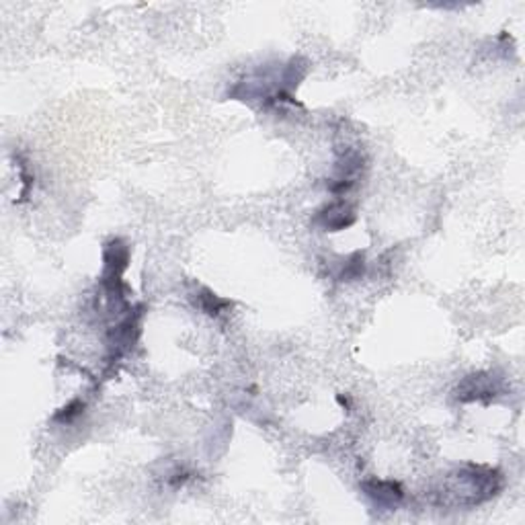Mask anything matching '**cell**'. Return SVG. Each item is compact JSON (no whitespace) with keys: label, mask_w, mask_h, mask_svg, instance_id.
<instances>
[{"label":"cell","mask_w":525,"mask_h":525,"mask_svg":"<svg viewBox=\"0 0 525 525\" xmlns=\"http://www.w3.org/2000/svg\"><path fill=\"white\" fill-rule=\"evenodd\" d=\"M130 265V246L122 238H111L103 244V273H101V290L111 309L122 312L130 310L127 302V291L124 273Z\"/></svg>","instance_id":"obj_1"},{"label":"cell","mask_w":525,"mask_h":525,"mask_svg":"<svg viewBox=\"0 0 525 525\" xmlns=\"http://www.w3.org/2000/svg\"><path fill=\"white\" fill-rule=\"evenodd\" d=\"M456 480L462 486V493L457 494V502L466 507L483 505V502L497 497L502 489V474L497 468L491 466H476L468 464L456 474Z\"/></svg>","instance_id":"obj_2"},{"label":"cell","mask_w":525,"mask_h":525,"mask_svg":"<svg viewBox=\"0 0 525 525\" xmlns=\"http://www.w3.org/2000/svg\"><path fill=\"white\" fill-rule=\"evenodd\" d=\"M142 317H144V306H136L125 317L117 322V325L109 331V351H111V364H115L124 355L130 354L134 345L138 343L142 333Z\"/></svg>","instance_id":"obj_3"},{"label":"cell","mask_w":525,"mask_h":525,"mask_svg":"<svg viewBox=\"0 0 525 525\" xmlns=\"http://www.w3.org/2000/svg\"><path fill=\"white\" fill-rule=\"evenodd\" d=\"M364 167L365 159L362 152H357V150H345L339 156V161H336L335 179L328 183V191L336 195V198H343L345 193H349L357 185Z\"/></svg>","instance_id":"obj_4"},{"label":"cell","mask_w":525,"mask_h":525,"mask_svg":"<svg viewBox=\"0 0 525 525\" xmlns=\"http://www.w3.org/2000/svg\"><path fill=\"white\" fill-rule=\"evenodd\" d=\"M357 214L355 207L345 199H335L325 207H320L314 216V224L325 232H341L347 230L355 224Z\"/></svg>","instance_id":"obj_5"},{"label":"cell","mask_w":525,"mask_h":525,"mask_svg":"<svg viewBox=\"0 0 525 525\" xmlns=\"http://www.w3.org/2000/svg\"><path fill=\"white\" fill-rule=\"evenodd\" d=\"M499 388L493 373H472L456 390V399L460 402H489L497 396Z\"/></svg>","instance_id":"obj_6"},{"label":"cell","mask_w":525,"mask_h":525,"mask_svg":"<svg viewBox=\"0 0 525 525\" xmlns=\"http://www.w3.org/2000/svg\"><path fill=\"white\" fill-rule=\"evenodd\" d=\"M364 493L373 501V505L380 509H396L404 499V489L396 480H365L362 484Z\"/></svg>","instance_id":"obj_7"},{"label":"cell","mask_w":525,"mask_h":525,"mask_svg":"<svg viewBox=\"0 0 525 525\" xmlns=\"http://www.w3.org/2000/svg\"><path fill=\"white\" fill-rule=\"evenodd\" d=\"M198 298H195V304H198V309L201 312H206L207 317H212V318H217L220 314H224L226 310L232 309V302L226 298H220L217 294H214L212 290H199L198 294H195Z\"/></svg>","instance_id":"obj_8"},{"label":"cell","mask_w":525,"mask_h":525,"mask_svg":"<svg viewBox=\"0 0 525 525\" xmlns=\"http://www.w3.org/2000/svg\"><path fill=\"white\" fill-rule=\"evenodd\" d=\"M365 275V253L355 251L354 254H349L347 259L343 261V267L339 272L341 281H357Z\"/></svg>","instance_id":"obj_9"},{"label":"cell","mask_w":525,"mask_h":525,"mask_svg":"<svg viewBox=\"0 0 525 525\" xmlns=\"http://www.w3.org/2000/svg\"><path fill=\"white\" fill-rule=\"evenodd\" d=\"M85 409H87L85 402H82L80 399H74L69 404H64V407L56 412L54 423H58V425H72L74 421H77V419H80L82 415H85Z\"/></svg>","instance_id":"obj_10"}]
</instances>
